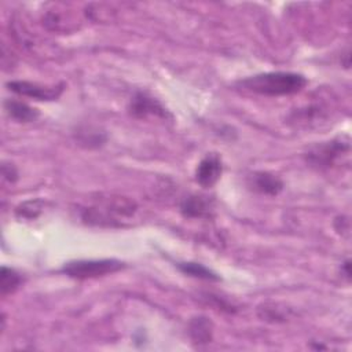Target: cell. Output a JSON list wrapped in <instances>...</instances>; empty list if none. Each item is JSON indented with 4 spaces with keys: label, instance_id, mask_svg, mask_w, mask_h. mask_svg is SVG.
<instances>
[{
    "label": "cell",
    "instance_id": "cell-1",
    "mask_svg": "<svg viewBox=\"0 0 352 352\" xmlns=\"http://www.w3.org/2000/svg\"><path fill=\"white\" fill-rule=\"evenodd\" d=\"M138 205L122 195H98L80 209V217L85 224L96 227H124L135 216Z\"/></svg>",
    "mask_w": 352,
    "mask_h": 352
},
{
    "label": "cell",
    "instance_id": "cell-2",
    "mask_svg": "<svg viewBox=\"0 0 352 352\" xmlns=\"http://www.w3.org/2000/svg\"><path fill=\"white\" fill-rule=\"evenodd\" d=\"M307 84L308 80L302 74L293 72H268L250 76L236 82L239 88L264 96L293 95L300 92Z\"/></svg>",
    "mask_w": 352,
    "mask_h": 352
},
{
    "label": "cell",
    "instance_id": "cell-3",
    "mask_svg": "<svg viewBox=\"0 0 352 352\" xmlns=\"http://www.w3.org/2000/svg\"><path fill=\"white\" fill-rule=\"evenodd\" d=\"M125 264L116 258H100V260H74L66 263L60 272L74 279H92L114 274L122 270Z\"/></svg>",
    "mask_w": 352,
    "mask_h": 352
},
{
    "label": "cell",
    "instance_id": "cell-4",
    "mask_svg": "<svg viewBox=\"0 0 352 352\" xmlns=\"http://www.w3.org/2000/svg\"><path fill=\"white\" fill-rule=\"evenodd\" d=\"M351 148L349 139L346 136L336 138L330 142L316 144L308 150L305 154L307 162L316 168H330L333 166L340 157L348 154Z\"/></svg>",
    "mask_w": 352,
    "mask_h": 352
},
{
    "label": "cell",
    "instance_id": "cell-5",
    "mask_svg": "<svg viewBox=\"0 0 352 352\" xmlns=\"http://www.w3.org/2000/svg\"><path fill=\"white\" fill-rule=\"evenodd\" d=\"M7 87L10 91L15 92L16 95L28 96L36 100H47V102L56 100L65 89L63 82L58 85L45 87V85H40L37 82H30V81H10L7 82Z\"/></svg>",
    "mask_w": 352,
    "mask_h": 352
},
{
    "label": "cell",
    "instance_id": "cell-6",
    "mask_svg": "<svg viewBox=\"0 0 352 352\" xmlns=\"http://www.w3.org/2000/svg\"><path fill=\"white\" fill-rule=\"evenodd\" d=\"M129 113L136 118H147L150 116L160 118H172L169 111L153 96L146 92H138L129 103Z\"/></svg>",
    "mask_w": 352,
    "mask_h": 352
},
{
    "label": "cell",
    "instance_id": "cell-7",
    "mask_svg": "<svg viewBox=\"0 0 352 352\" xmlns=\"http://www.w3.org/2000/svg\"><path fill=\"white\" fill-rule=\"evenodd\" d=\"M223 172L221 158L216 153L206 154L195 169V180L199 186L209 188L217 183Z\"/></svg>",
    "mask_w": 352,
    "mask_h": 352
},
{
    "label": "cell",
    "instance_id": "cell-8",
    "mask_svg": "<svg viewBox=\"0 0 352 352\" xmlns=\"http://www.w3.org/2000/svg\"><path fill=\"white\" fill-rule=\"evenodd\" d=\"M213 210V202L204 195H188L180 204V212L186 219H210Z\"/></svg>",
    "mask_w": 352,
    "mask_h": 352
},
{
    "label": "cell",
    "instance_id": "cell-9",
    "mask_svg": "<svg viewBox=\"0 0 352 352\" xmlns=\"http://www.w3.org/2000/svg\"><path fill=\"white\" fill-rule=\"evenodd\" d=\"M249 186L264 195L275 197L283 190V182L270 172H254L249 177Z\"/></svg>",
    "mask_w": 352,
    "mask_h": 352
},
{
    "label": "cell",
    "instance_id": "cell-10",
    "mask_svg": "<svg viewBox=\"0 0 352 352\" xmlns=\"http://www.w3.org/2000/svg\"><path fill=\"white\" fill-rule=\"evenodd\" d=\"M4 107L8 116L18 122H32L38 117V111L34 107L21 100L8 99L4 102Z\"/></svg>",
    "mask_w": 352,
    "mask_h": 352
},
{
    "label": "cell",
    "instance_id": "cell-11",
    "mask_svg": "<svg viewBox=\"0 0 352 352\" xmlns=\"http://www.w3.org/2000/svg\"><path fill=\"white\" fill-rule=\"evenodd\" d=\"M190 336L197 344H208L212 340V324L208 318L198 316L190 322Z\"/></svg>",
    "mask_w": 352,
    "mask_h": 352
},
{
    "label": "cell",
    "instance_id": "cell-12",
    "mask_svg": "<svg viewBox=\"0 0 352 352\" xmlns=\"http://www.w3.org/2000/svg\"><path fill=\"white\" fill-rule=\"evenodd\" d=\"M177 268L192 278H198V279H204V280H220V276L213 272L212 270H209L208 267L199 264V263H191V261H186V263H177Z\"/></svg>",
    "mask_w": 352,
    "mask_h": 352
},
{
    "label": "cell",
    "instance_id": "cell-13",
    "mask_svg": "<svg viewBox=\"0 0 352 352\" xmlns=\"http://www.w3.org/2000/svg\"><path fill=\"white\" fill-rule=\"evenodd\" d=\"M22 285V276L12 268L1 267L0 274V292L3 296L14 293Z\"/></svg>",
    "mask_w": 352,
    "mask_h": 352
},
{
    "label": "cell",
    "instance_id": "cell-14",
    "mask_svg": "<svg viewBox=\"0 0 352 352\" xmlns=\"http://www.w3.org/2000/svg\"><path fill=\"white\" fill-rule=\"evenodd\" d=\"M44 205L45 202L43 199H29V201H25L22 202L21 205L16 206L15 209V213L19 219H26V220H34L37 219L43 209H44Z\"/></svg>",
    "mask_w": 352,
    "mask_h": 352
},
{
    "label": "cell",
    "instance_id": "cell-15",
    "mask_svg": "<svg viewBox=\"0 0 352 352\" xmlns=\"http://www.w3.org/2000/svg\"><path fill=\"white\" fill-rule=\"evenodd\" d=\"M77 140L80 144H84L85 147H99L106 142V136L99 131H80L77 133Z\"/></svg>",
    "mask_w": 352,
    "mask_h": 352
},
{
    "label": "cell",
    "instance_id": "cell-16",
    "mask_svg": "<svg viewBox=\"0 0 352 352\" xmlns=\"http://www.w3.org/2000/svg\"><path fill=\"white\" fill-rule=\"evenodd\" d=\"M3 177L10 183H14L18 179V172L12 164H3Z\"/></svg>",
    "mask_w": 352,
    "mask_h": 352
},
{
    "label": "cell",
    "instance_id": "cell-17",
    "mask_svg": "<svg viewBox=\"0 0 352 352\" xmlns=\"http://www.w3.org/2000/svg\"><path fill=\"white\" fill-rule=\"evenodd\" d=\"M341 272L344 274V276L346 279L351 278V264H349V260H345L342 264H341Z\"/></svg>",
    "mask_w": 352,
    "mask_h": 352
}]
</instances>
